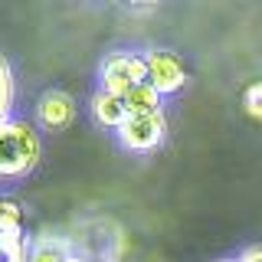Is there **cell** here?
Instances as JSON below:
<instances>
[{"mask_svg":"<svg viewBox=\"0 0 262 262\" xmlns=\"http://www.w3.org/2000/svg\"><path fill=\"white\" fill-rule=\"evenodd\" d=\"M121 102H125L128 115H161L164 112L161 108V105H164V95L151 85V82H138V85H131L128 95L121 98Z\"/></svg>","mask_w":262,"mask_h":262,"instance_id":"cell-7","label":"cell"},{"mask_svg":"<svg viewBox=\"0 0 262 262\" xmlns=\"http://www.w3.org/2000/svg\"><path fill=\"white\" fill-rule=\"evenodd\" d=\"M164 131H167L164 112L161 115H128V118L121 121V128L115 131V138H118V144L125 147V151L147 154L164 141Z\"/></svg>","mask_w":262,"mask_h":262,"instance_id":"cell-2","label":"cell"},{"mask_svg":"<svg viewBox=\"0 0 262 262\" xmlns=\"http://www.w3.org/2000/svg\"><path fill=\"white\" fill-rule=\"evenodd\" d=\"M144 62H147V82L161 95H177L187 85V66L177 53H170V49H147Z\"/></svg>","mask_w":262,"mask_h":262,"instance_id":"cell-3","label":"cell"},{"mask_svg":"<svg viewBox=\"0 0 262 262\" xmlns=\"http://www.w3.org/2000/svg\"><path fill=\"white\" fill-rule=\"evenodd\" d=\"M16 102V79H13V66L0 56V121H10Z\"/></svg>","mask_w":262,"mask_h":262,"instance_id":"cell-9","label":"cell"},{"mask_svg":"<svg viewBox=\"0 0 262 262\" xmlns=\"http://www.w3.org/2000/svg\"><path fill=\"white\" fill-rule=\"evenodd\" d=\"M36 118H39L43 128L59 131L66 125H72V118H76V102H72V95L62 92V89H49L36 102Z\"/></svg>","mask_w":262,"mask_h":262,"instance_id":"cell-4","label":"cell"},{"mask_svg":"<svg viewBox=\"0 0 262 262\" xmlns=\"http://www.w3.org/2000/svg\"><path fill=\"white\" fill-rule=\"evenodd\" d=\"M98 82H102V92H105V95L125 98L128 89L135 85V79H131V66H128V53H112L108 59L102 62Z\"/></svg>","mask_w":262,"mask_h":262,"instance_id":"cell-5","label":"cell"},{"mask_svg":"<svg viewBox=\"0 0 262 262\" xmlns=\"http://www.w3.org/2000/svg\"><path fill=\"white\" fill-rule=\"evenodd\" d=\"M236 262H262V246H249Z\"/></svg>","mask_w":262,"mask_h":262,"instance_id":"cell-13","label":"cell"},{"mask_svg":"<svg viewBox=\"0 0 262 262\" xmlns=\"http://www.w3.org/2000/svg\"><path fill=\"white\" fill-rule=\"evenodd\" d=\"M69 249H66V243L59 239H39L36 246L30 249V259L27 262H69Z\"/></svg>","mask_w":262,"mask_h":262,"instance_id":"cell-10","label":"cell"},{"mask_svg":"<svg viewBox=\"0 0 262 262\" xmlns=\"http://www.w3.org/2000/svg\"><path fill=\"white\" fill-rule=\"evenodd\" d=\"M39 154H43V144L30 121H0V180L27 177L39 164Z\"/></svg>","mask_w":262,"mask_h":262,"instance_id":"cell-1","label":"cell"},{"mask_svg":"<svg viewBox=\"0 0 262 262\" xmlns=\"http://www.w3.org/2000/svg\"><path fill=\"white\" fill-rule=\"evenodd\" d=\"M223 262H236V259H223Z\"/></svg>","mask_w":262,"mask_h":262,"instance_id":"cell-14","label":"cell"},{"mask_svg":"<svg viewBox=\"0 0 262 262\" xmlns=\"http://www.w3.org/2000/svg\"><path fill=\"white\" fill-rule=\"evenodd\" d=\"M20 223H23L20 203L10 200V196H0V233L4 229H20Z\"/></svg>","mask_w":262,"mask_h":262,"instance_id":"cell-11","label":"cell"},{"mask_svg":"<svg viewBox=\"0 0 262 262\" xmlns=\"http://www.w3.org/2000/svg\"><path fill=\"white\" fill-rule=\"evenodd\" d=\"M27 259H30V246L27 236H23V226L4 229L0 233V262H27Z\"/></svg>","mask_w":262,"mask_h":262,"instance_id":"cell-8","label":"cell"},{"mask_svg":"<svg viewBox=\"0 0 262 262\" xmlns=\"http://www.w3.org/2000/svg\"><path fill=\"white\" fill-rule=\"evenodd\" d=\"M243 105H246V112H249L252 118H259V121H262V79H259V82H252V85H246V92H243Z\"/></svg>","mask_w":262,"mask_h":262,"instance_id":"cell-12","label":"cell"},{"mask_svg":"<svg viewBox=\"0 0 262 262\" xmlns=\"http://www.w3.org/2000/svg\"><path fill=\"white\" fill-rule=\"evenodd\" d=\"M92 118H95V125H98V128L118 131V128H121V121L128 118V108H125V102H121V98L105 95L102 89H98V92L92 95Z\"/></svg>","mask_w":262,"mask_h":262,"instance_id":"cell-6","label":"cell"}]
</instances>
